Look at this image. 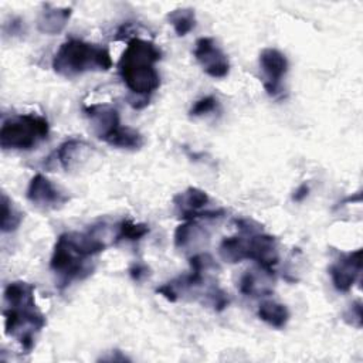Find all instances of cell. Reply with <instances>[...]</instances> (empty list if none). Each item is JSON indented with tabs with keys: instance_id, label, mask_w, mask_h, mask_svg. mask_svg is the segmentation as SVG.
I'll return each mask as SVG.
<instances>
[{
	"instance_id": "7402d4cb",
	"label": "cell",
	"mask_w": 363,
	"mask_h": 363,
	"mask_svg": "<svg viewBox=\"0 0 363 363\" xmlns=\"http://www.w3.org/2000/svg\"><path fill=\"white\" fill-rule=\"evenodd\" d=\"M200 225L196 220H187L186 223L180 224L174 231V247L176 248H186L191 244V241L197 240V237L203 235Z\"/></svg>"
},
{
	"instance_id": "277c9868",
	"label": "cell",
	"mask_w": 363,
	"mask_h": 363,
	"mask_svg": "<svg viewBox=\"0 0 363 363\" xmlns=\"http://www.w3.org/2000/svg\"><path fill=\"white\" fill-rule=\"evenodd\" d=\"M111 67L112 58L106 47L78 38L62 43L52 57L54 71L65 78H74L89 71H108Z\"/></svg>"
},
{
	"instance_id": "e0dca14e",
	"label": "cell",
	"mask_w": 363,
	"mask_h": 363,
	"mask_svg": "<svg viewBox=\"0 0 363 363\" xmlns=\"http://www.w3.org/2000/svg\"><path fill=\"white\" fill-rule=\"evenodd\" d=\"M220 257L230 264L241 262L247 259V248H245V235H231L223 238L220 248Z\"/></svg>"
},
{
	"instance_id": "484cf974",
	"label": "cell",
	"mask_w": 363,
	"mask_h": 363,
	"mask_svg": "<svg viewBox=\"0 0 363 363\" xmlns=\"http://www.w3.org/2000/svg\"><path fill=\"white\" fill-rule=\"evenodd\" d=\"M309 194V186L306 183H302L292 194V200L294 201H302L303 199H306Z\"/></svg>"
},
{
	"instance_id": "52a82bcc",
	"label": "cell",
	"mask_w": 363,
	"mask_h": 363,
	"mask_svg": "<svg viewBox=\"0 0 363 363\" xmlns=\"http://www.w3.org/2000/svg\"><path fill=\"white\" fill-rule=\"evenodd\" d=\"M242 234V233H241ZM247 259H252L258 264V268L275 275V267L278 264V245L275 237L262 231L244 234Z\"/></svg>"
},
{
	"instance_id": "8fae6325",
	"label": "cell",
	"mask_w": 363,
	"mask_h": 363,
	"mask_svg": "<svg viewBox=\"0 0 363 363\" xmlns=\"http://www.w3.org/2000/svg\"><path fill=\"white\" fill-rule=\"evenodd\" d=\"M362 272V250L342 254L330 267L329 275L333 286L339 292H349L359 281Z\"/></svg>"
},
{
	"instance_id": "5bb4252c",
	"label": "cell",
	"mask_w": 363,
	"mask_h": 363,
	"mask_svg": "<svg viewBox=\"0 0 363 363\" xmlns=\"http://www.w3.org/2000/svg\"><path fill=\"white\" fill-rule=\"evenodd\" d=\"M261 269V268H259ZM261 274L257 271H247L240 278V291L247 296H265L272 292L269 282L272 281L274 275L268 274L267 271L261 269Z\"/></svg>"
},
{
	"instance_id": "44dd1931",
	"label": "cell",
	"mask_w": 363,
	"mask_h": 363,
	"mask_svg": "<svg viewBox=\"0 0 363 363\" xmlns=\"http://www.w3.org/2000/svg\"><path fill=\"white\" fill-rule=\"evenodd\" d=\"M23 214L16 208L13 201L7 197L6 193H1V220L0 228L3 233H11L18 228L21 224Z\"/></svg>"
},
{
	"instance_id": "d6986e66",
	"label": "cell",
	"mask_w": 363,
	"mask_h": 363,
	"mask_svg": "<svg viewBox=\"0 0 363 363\" xmlns=\"http://www.w3.org/2000/svg\"><path fill=\"white\" fill-rule=\"evenodd\" d=\"M146 234H149V225L145 223H133L129 218L122 220L116 225V234L113 238V244L121 241H139Z\"/></svg>"
},
{
	"instance_id": "ba28073f",
	"label": "cell",
	"mask_w": 363,
	"mask_h": 363,
	"mask_svg": "<svg viewBox=\"0 0 363 363\" xmlns=\"http://www.w3.org/2000/svg\"><path fill=\"white\" fill-rule=\"evenodd\" d=\"M210 201L208 194L197 187H187L184 191L176 194L173 197V204L179 211L180 217L184 220H214L223 217L224 210H211L203 211L201 208L206 207Z\"/></svg>"
},
{
	"instance_id": "ffe728a7",
	"label": "cell",
	"mask_w": 363,
	"mask_h": 363,
	"mask_svg": "<svg viewBox=\"0 0 363 363\" xmlns=\"http://www.w3.org/2000/svg\"><path fill=\"white\" fill-rule=\"evenodd\" d=\"M167 21L173 26L179 37L189 34L196 26V16L193 9H176L167 14Z\"/></svg>"
},
{
	"instance_id": "30bf717a",
	"label": "cell",
	"mask_w": 363,
	"mask_h": 363,
	"mask_svg": "<svg viewBox=\"0 0 363 363\" xmlns=\"http://www.w3.org/2000/svg\"><path fill=\"white\" fill-rule=\"evenodd\" d=\"M26 196L34 206L44 210H57L68 201V196L41 173L31 177Z\"/></svg>"
},
{
	"instance_id": "603a6c76",
	"label": "cell",
	"mask_w": 363,
	"mask_h": 363,
	"mask_svg": "<svg viewBox=\"0 0 363 363\" xmlns=\"http://www.w3.org/2000/svg\"><path fill=\"white\" fill-rule=\"evenodd\" d=\"M217 106H218L217 98L213 95H207V96H203L199 101H196L193 104V106L190 108L189 113L191 116H203V115H207V113L216 111Z\"/></svg>"
},
{
	"instance_id": "4fadbf2b",
	"label": "cell",
	"mask_w": 363,
	"mask_h": 363,
	"mask_svg": "<svg viewBox=\"0 0 363 363\" xmlns=\"http://www.w3.org/2000/svg\"><path fill=\"white\" fill-rule=\"evenodd\" d=\"M71 13L72 10L69 7H54L51 4H44L37 18V27L44 34H58L67 26Z\"/></svg>"
},
{
	"instance_id": "d4e9b609",
	"label": "cell",
	"mask_w": 363,
	"mask_h": 363,
	"mask_svg": "<svg viewBox=\"0 0 363 363\" xmlns=\"http://www.w3.org/2000/svg\"><path fill=\"white\" fill-rule=\"evenodd\" d=\"M147 274H149V268H147L145 264H142V262H135V264L129 268V275H130V278H132L133 281H136V282H139V281H142L143 278H146Z\"/></svg>"
},
{
	"instance_id": "7a4b0ae2",
	"label": "cell",
	"mask_w": 363,
	"mask_h": 363,
	"mask_svg": "<svg viewBox=\"0 0 363 363\" xmlns=\"http://www.w3.org/2000/svg\"><path fill=\"white\" fill-rule=\"evenodd\" d=\"M34 285L24 281H13L4 288V329L14 337L24 352H31L37 335L47 320L37 308L34 299Z\"/></svg>"
},
{
	"instance_id": "5b68a950",
	"label": "cell",
	"mask_w": 363,
	"mask_h": 363,
	"mask_svg": "<svg viewBox=\"0 0 363 363\" xmlns=\"http://www.w3.org/2000/svg\"><path fill=\"white\" fill-rule=\"evenodd\" d=\"M50 133L48 121L35 113L6 119L0 129V146L4 150H31Z\"/></svg>"
},
{
	"instance_id": "9c48e42d",
	"label": "cell",
	"mask_w": 363,
	"mask_h": 363,
	"mask_svg": "<svg viewBox=\"0 0 363 363\" xmlns=\"http://www.w3.org/2000/svg\"><path fill=\"white\" fill-rule=\"evenodd\" d=\"M203 71L211 78H224L230 72V62L223 50L210 37H200L193 51Z\"/></svg>"
},
{
	"instance_id": "8992f818",
	"label": "cell",
	"mask_w": 363,
	"mask_h": 363,
	"mask_svg": "<svg viewBox=\"0 0 363 363\" xmlns=\"http://www.w3.org/2000/svg\"><path fill=\"white\" fill-rule=\"evenodd\" d=\"M259 68L262 71V84L267 94L278 98L284 92L282 81L288 72V60L277 48H264L259 52Z\"/></svg>"
},
{
	"instance_id": "9a60e30c",
	"label": "cell",
	"mask_w": 363,
	"mask_h": 363,
	"mask_svg": "<svg viewBox=\"0 0 363 363\" xmlns=\"http://www.w3.org/2000/svg\"><path fill=\"white\" fill-rule=\"evenodd\" d=\"M89 147L91 146L88 143L79 139H68L61 143L57 150V157L62 169L68 172L79 166V159H84L86 156Z\"/></svg>"
},
{
	"instance_id": "ac0fdd59",
	"label": "cell",
	"mask_w": 363,
	"mask_h": 363,
	"mask_svg": "<svg viewBox=\"0 0 363 363\" xmlns=\"http://www.w3.org/2000/svg\"><path fill=\"white\" fill-rule=\"evenodd\" d=\"M105 143L113 146V147H119V149H139L143 145V136L129 128V126H119L112 135H109L105 140Z\"/></svg>"
},
{
	"instance_id": "6da1fadb",
	"label": "cell",
	"mask_w": 363,
	"mask_h": 363,
	"mask_svg": "<svg viewBox=\"0 0 363 363\" xmlns=\"http://www.w3.org/2000/svg\"><path fill=\"white\" fill-rule=\"evenodd\" d=\"M106 247V241L98 234V227L85 233H62L54 244L50 259V268L55 274L58 285L67 286L72 281L85 279L94 271L91 259Z\"/></svg>"
},
{
	"instance_id": "7c38bea8",
	"label": "cell",
	"mask_w": 363,
	"mask_h": 363,
	"mask_svg": "<svg viewBox=\"0 0 363 363\" xmlns=\"http://www.w3.org/2000/svg\"><path fill=\"white\" fill-rule=\"evenodd\" d=\"M84 113L92 125V130L101 140H106L121 126L119 112L115 106L108 104H94L84 106Z\"/></svg>"
},
{
	"instance_id": "3957f363",
	"label": "cell",
	"mask_w": 363,
	"mask_h": 363,
	"mask_svg": "<svg viewBox=\"0 0 363 363\" xmlns=\"http://www.w3.org/2000/svg\"><path fill=\"white\" fill-rule=\"evenodd\" d=\"M160 58L162 51L153 41L133 37L118 61V71L125 86L145 104L160 86V75L155 67Z\"/></svg>"
},
{
	"instance_id": "cb8c5ba5",
	"label": "cell",
	"mask_w": 363,
	"mask_h": 363,
	"mask_svg": "<svg viewBox=\"0 0 363 363\" xmlns=\"http://www.w3.org/2000/svg\"><path fill=\"white\" fill-rule=\"evenodd\" d=\"M362 302L356 301L350 305V308L343 313V319L346 323L356 326V328H362Z\"/></svg>"
},
{
	"instance_id": "2e32d148",
	"label": "cell",
	"mask_w": 363,
	"mask_h": 363,
	"mask_svg": "<svg viewBox=\"0 0 363 363\" xmlns=\"http://www.w3.org/2000/svg\"><path fill=\"white\" fill-rule=\"evenodd\" d=\"M258 318L275 329H282L289 320V311L284 303L275 301H264L257 311Z\"/></svg>"
}]
</instances>
